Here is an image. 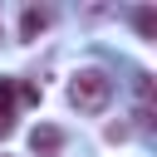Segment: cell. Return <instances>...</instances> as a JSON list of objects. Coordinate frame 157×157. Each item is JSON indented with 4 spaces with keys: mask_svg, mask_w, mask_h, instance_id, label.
Listing matches in <instances>:
<instances>
[{
    "mask_svg": "<svg viewBox=\"0 0 157 157\" xmlns=\"http://www.w3.org/2000/svg\"><path fill=\"white\" fill-rule=\"evenodd\" d=\"M0 118H15V88H10V78H0Z\"/></svg>",
    "mask_w": 157,
    "mask_h": 157,
    "instance_id": "5",
    "label": "cell"
},
{
    "mask_svg": "<svg viewBox=\"0 0 157 157\" xmlns=\"http://www.w3.org/2000/svg\"><path fill=\"white\" fill-rule=\"evenodd\" d=\"M44 25H49V15H44V10H25V15H20V39H34Z\"/></svg>",
    "mask_w": 157,
    "mask_h": 157,
    "instance_id": "3",
    "label": "cell"
},
{
    "mask_svg": "<svg viewBox=\"0 0 157 157\" xmlns=\"http://www.w3.org/2000/svg\"><path fill=\"white\" fill-rule=\"evenodd\" d=\"M137 98H142V103L152 98V74H137Z\"/></svg>",
    "mask_w": 157,
    "mask_h": 157,
    "instance_id": "6",
    "label": "cell"
},
{
    "mask_svg": "<svg viewBox=\"0 0 157 157\" xmlns=\"http://www.w3.org/2000/svg\"><path fill=\"white\" fill-rule=\"evenodd\" d=\"M29 147H34L39 157H54V152L64 147V132H59V128H49V123H39V128L29 132Z\"/></svg>",
    "mask_w": 157,
    "mask_h": 157,
    "instance_id": "2",
    "label": "cell"
},
{
    "mask_svg": "<svg viewBox=\"0 0 157 157\" xmlns=\"http://www.w3.org/2000/svg\"><path fill=\"white\" fill-rule=\"evenodd\" d=\"M108 98H113V78H108L103 69H78V74H74V83H69V103H74L78 113H103Z\"/></svg>",
    "mask_w": 157,
    "mask_h": 157,
    "instance_id": "1",
    "label": "cell"
},
{
    "mask_svg": "<svg viewBox=\"0 0 157 157\" xmlns=\"http://www.w3.org/2000/svg\"><path fill=\"white\" fill-rule=\"evenodd\" d=\"M132 25H137L142 39H157V10H152V5H142V10L132 15Z\"/></svg>",
    "mask_w": 157,
    "mask_h": 157,
    "instance_id": "4",
    "label": "cell"
}]
</instances>
